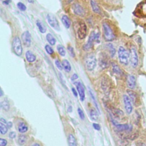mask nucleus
Here are the masks:
<instances>
[{"label": "nucleus", "instance_id": "c9c22d12", "mask_svg": "<svg viewBox=\"0 0 146 146\" xmlns=\"http://www.w3.org/2000/svg\"><path fill=\"white\" fill-rule=\"evenodd\" d=\"M67 48H68V51H69V53H70V55H71L72 57H74V56H75V52H74L73 47H71V46H68Z\"/></svg>", "mask_w": 146, "mask_h": 146}, {"label": "nucleus", "instance_id": "9d476101", "mask_svg": "<svg viewBox=\"0 0 146 146\" xmlns=\"http://www.w3.org/2000/svg\"><path fill=\"white\" fill-rule=\"evenodd\" d=\"M123 100L125 111L128 114H130L132 111V105L129 97L126 95H123Z\"/></svg>", "mask_w": 146, "mask_h": 146}, {"label": "nucleus", "instance_id": "0eeeda50", "mask_svg": "<svg viewBox=\"0 0 146 146\" xmlns=\"http://www.w3.org/2000/svg\"><path fill=\"white\" fill-rule=\"evenodd\" d=\"M129 61L133 67H136L138 64V56L136 49L132 47L129 52Z\"/></svg>", "mask_w": 146, "mask_h": 146}, {"label": "nucleus", "instance_id": "7ed1b4c3", "mask_svg": "<svg viewBox=\"0 0 146 146\" xmlns=\"http://www.w3.org/2000/svg\"><path fill=\"white\" fill-rule=\"evenodd\" d=\"M133 14L139 18H146V1H143L138 4Z\"/></svg>", "mask_w": 146, "mask_h": 146}, {"label": "nucleus", "instance_id": "f03ea898", "mask_svg": "<svg viewBox=\"0 0 146 146\" xmlns=\"http://www.w3.org/2000/svg\"><path fill=\"white\" fill-rule=\"evenodd\" d=\"M118 57L120 62L124 64L127 65L129 61V54L127 50L122 46H120L118 50Z\"/></svg>", "mask_w": 146, "mask_h": 146}, {"label": "nucleus", "instance_id": "2eb2a0df", "mask_svg": "<svg viewBox=\"0 0 146 146\" xmlns=\"http://www.w3.org/2000/svg\"><path fill=\"white\" fill-rule=\"evenodd\" d=\"M7 126L6 120L3 118L0 119V132L2 135L6 133L7 132Z\"/></svg>", "mask_w": 146, "mask_h": 146}, {"label": "nucleus", "instance_id": "c85d7f7f", "mask_svg": "<svg viewBox=\"0 0 146 146\" xmlns=\"http://www.w3.org/2000/svg\"><path fill=\"white\" fill-rule=\"evenodd\" d=\"M1 107L5 111H8L10 108L9 103L7 100H4L1 103Z\"/></svg>", "mask_w": 146, "mask_h": 146}, {"label": "nucleus", "instance_id": "e433bc0d", "mask_svg": "<svg viewBox=\"0 0 146 146\" xmlns=\"http://www.w3.org/2000/svg\"><path fill=\"white\" fill-rule=\"evenodd\" d=\"M78 114L80 116V117L82 119H84V112L80 108H78Z\"/></svg>", "mask_w": 146, "mask_h": 146}, {"label": "nucleus", "instance_id": "a878e982", "mask_svg": "<svg viewBox=\"0 0 146 146\" xmlns=\"http://www.w3.org/2000/svg\"><path fill=\"white\" fill-rule=\"evenodd\" d=\"M90 116L91 118L94 120H97L98 119V114L94 108H92L90 110Z\"/></svg>", "mask_w": 146, "mask_h": 146}, {"label": "nucleus", "instance_id": "bb28decb", "mask_svg": "<svg viewBox=\"0 0 146 146\" xmlns=\"http://www.w3.org/2000/svg\"><path fill=\"white\" fill-rule=\"evenodd\" d=\"M57 50L58 53L61 55V56H64L66 55V50L64 47L62 46V45H58L57 46Z\"/></svg>", "mask_w": 146, "mask_h": 146}, {"label": "nucleus", "instance_id": "c756f323", "mask_svg": "<svg viewBox=\"0 0 146 146\" xmlns=\"http://www.w3.org/2000/svg\"><path fill=\"white\" fill-rule=\"evenodd\" d=\"M26 139H27V137H26V136L25 135H21L18 137V143H19V144L23 145V144H24L25 143V142L26 141Z\"/></svg>", "mask_w": 146, "mask_h": 146}, {"label": "nucleus", "instance_id": "dca6fc26", "mask_svg": "<svg viewBox=\"0 0 146 146\" xmlns=\"http://www.w3.org/2000/svg\"><path fill=\"white\" fill-rule=\"evenodd\" d=\"M127 93L129 96V98H130L131 102H132L133 104H136V103L137 102H139L138 95H137V94L131 90H127Z\"/></svg>", "mask_w": 146, "mask_h": 146}, {"label": "nucleus", "instance_id": "a211bd4d", "mask_svg": "<svg viewBox=\"0 0 146 146\" xmlns=\"http://www.w3.org/2000/svg\"><path fill=\"white\" fill-rule=\"evenodd\" d=\"M90 3H91V6L92 7V10L96 13H98L99 14H100L101 11H100V9L99 7V6H98L96 0H91L90 1Z\"/></svg>", "mask_w": 146, "mask_h": 146}, {"label": "nucleus", "instance_id": "f257e3e1", "mask_svg": "<svg viewBox=\"0 0 146 146\" xmlns=\"http://www.w3.org/2000/svg\"><path fill=\"white\" fill-rule=\"evenodd\" d=\"M99 37H100V35L98 32H96L95 31H92L90 35L87 43L83 47L84 50L86 51H87L90 48H91L95 42H99Z\"/></svg>", "mask_w": 146, "mask_h": 146}, {"label": "nucleus", "instance_id": "58836bf2", "mask_svg": "<svg viewBox=\"0 0 146 146\" xmlns=\"http://www.w3.org/2000/svg\"><path fill=\"white\" fill-rule=\"evenodd\" d=\"M9 136L10 139H14L16 137V133L15 132H10L9 135Z\"/></svg>", "mask_w": 146, "mask_h": 146}, {"label": "nucleus", "instance_id": "aec40b11", "mask_svg": "<svg viewBox=\"0 0 146 146\" xmlns=\"http://www.w3.org/2000/svg\"><path fill=\"white\" fill-rule=\"evenodd\" d=\"M62 65H63V68L67 72H69L71 71V67L70 64V62L67 60V59H63L62 60Z\"/></svg>", "mask_w": 146, "mask_h": 146}, {"label": "nucleus", "instance_id": "49530a36", "mask_svg": "<svg viewBox=\"0 0 146 146\" xmlns=\"http://www.w3.org/2000/svg\"><path fill=\"white\" fill-rule=\"evenodd\" d=\"M32 146H40V145L39 144H38V143H35Z\"/></svg>", "mask_w": 146, "mask_h": 146}, {"label": "nucleus", "instance_id": "393cba45", "mask_svg": "<svg viewBox=\"0 0 146 146\" xmlns=\"http://www.w3.org/2000/svg\"><path fill=\"white\" fill-rule=\"evenodd\" d=\"M28 130V127L24 123H21L18 125V131L21 133H25Z\"/></svg>", "mask_w": 146, "mask_h": 146}, {"label": "nucleus", "instance_id": "b1692460", "mask_svg": "<svg viewBox=\"0 0 146 146\" xmlns=\"http://www.w3.org/2000/svg\"><path fill=\"white\" fill-rule=\"evenodd\" d=\"M46 39L48 41V42L52 46L54 45L56 43V39L53 36V35L50 33L46 35Z\"/></svg>", "mask_w": 146, "mask_h": 146}, {"label": "nucleus", "instance_id": "c03bdc74", "mask_svg": "<svg viewBox=\"0 0 146 146\" xmlns=\"http://www.w3.org/2000/svg\"><path fill=\"white\" fill-rule=\"evenodd\" d=\"M12 125H13V123L11 121H9V122L7 123V126L8 128H11L12 127Z\"/></svg>", "mask_w": 146, "mask_h": 146}, {"label": "nucleus", "instance_id": "412c9836", "mask_svg": "<svg viewBox=\"0 0 146 146\" xmlns=\"http://www.w3.org/2000/svg\"><path fill=\"white\" fill-rule=\"evenodd\" d=\"M36 24L40 33H44L46 31V27L42 21L39 20H37L36 22Z\"/></svg>", "mask_w": 146, "mask_h": 146}, {"label": "nucleus", "instance_id": "4be33fe9", "mask_svg": "<svg viewBox=\"0 0 146 146\" xmlns=\"http://www.w3.org/2000/svg\"><path fill=\"white\" fill-rule=\"evenodd\" d=\"M113 124L116 127V128L120 131H127L130 129V127L128 124H120L115 123L113 122Z\"/></svg>", "mask_w": 146, "mask_h": 146}, {"label": "nucleus", "instance_id": "a19ab883", "mask_svg": "<svg viewBox=\"0 0 146 146\" xmlns=\"http://www.w3.org/2000/svg\"><path fill=\"white\" fill-rule=\"evenodd\" d=\"M78 78V75L76 74H73V75L72 76V77H71V80H72V81H74V80H75L77 79Z\"/></svg>", "mask_w": 146, "mask_h": 146}, {"label": "nucleus", "instance_id": "1a4fd4ad", "mask_svg": "<svg viewBox=\"0 0 146 146\" xmlns=\"http://www.w3.org/2000/svg\"><path fill=\"white\" fill-rule=\"evenodd\" d=\"M87 33V26L83 22L79 23L78 30V37L80 39L85 38Z\"/></svg>", "mask_w": 146, "mask_h": 146}, {"label": "nucleus", "instance_id": "6e6552de", "mask_svg": "<svg viewBox=\"0 0 146 146\" xmlns=\"http://www.w3.org/2000/svg\"><path fill=\"white\" fill-rule=\"evenodd\" d=\"M47 21H48L49 25L52 28H54L55 30H58V31H59L60 30L58 21L56 19V17L54 15H52V14H48L47 16Z\"/></svg>", "mask_w": 146, "mask_h": 146}, {"label": "nucleus", "instance_id": "ddd939ff", "mask_svg": "<svg viewBox=\"0 0 146 146\" xmlns=\"http://www.w3.org/2000/svg\"><path fill=\"white\" fill-rule=\"evenodd\" d=\"M75 84L76 86V88H77L78 92L79 93L80 100L83 101L84 100V98H85L84 88L83 85L82 84V83L80 82H76Z\"/></svg>", "mask_w": 146, "mask_h": 146}, {"label": "nucleus", "instance_id": "f3484780", "mask_svg": "<svg viewBox=\"0 0 146 146\" xmlns=\"http://www.w3.org/2000/svg\"><path fill=\"white\" fill-rule=\"evenodd\" d=\"M25 56L26 60L29 62H34L36 60V56L35 55L30 51H27L26 52Z\"/></svg>", "mask_w": 146, "mask_h": 146}, {"label": "nucleus", "instance_id": "6ab92c4d", "mask_svg": "<svg viewBox=\"0 0 146 146\" xmlns=\"http://www.w3.org/2000/svg\"><path fill=\"white\" fill-rule=\"evenodd\" d=\"M62 22L66 28L68 29L71 25V21L70 19L66 15H64L62 17Z\"/></svg>", "mask_w": 146, "mask_h": 146}, {"label": "nucleus", "instance_id": "79ce46f5", "mask_svg": "<svg viewBox=\"0 0 146 146\" xmlns=\"http://www.w3.org/2000/svg\"><path fill=\"white\" fill-rule=\"evenodd\" d=\"M72 91L73 94L74 95V96H75V97H76L77 95H78V94H77V92H76V90H75L74 88H72Z\"/></svg>", "mask_w": 146, "mask_h": 146}, {"label": "nucleus", "instance_id": "20e7f679", "mask_svg": "<svg viewBox=\"0 0 146 146\" xmlns=\"http://www.w3.org/2000/svg\"><path fill=\"white\" fill-rule=\"evenodd\" d=\"M12 47L15 54L20 56L22 54V46L21 41L18 36H15L12 42Z\"/></svg>", "mask_w": 146, "mask_h": 146}, {"label": "nucleus", "instance_id": "423d86ee", "mask_svg": "<svg viewBox=\"0 0 146 146\" xmlns=\"http://www.w3.org/2000/svg\"><path fill=\"white\" fill-rule=\"evenodd\" d=\"M103 30L104 36L106 40L108 41H111L115 38V35L110 27V26L106 23H104L103 24Z\"/></svg>", "mask_w": 146, "mask_h": 146}, {"label": "nucleus", "instance_id": "f8f14e48", "mask_svg": "<svg viewBox=\"0 0 146 146\" xmlns=\"http://www.w3.org/2000/svg\"><path fill=\"white\" fill-rule=\"evenodd\" d=\"M72 10L74 13L81 17H83L85 15V11L83 8L78 3H74L72 5Z\"/></svg>", "mask_w": 146, "mask_h": 146}, {"label": "nucleus", "instance_id": "72a5a7b5", "mask_svg": "<svg viewBox=\"0 0 146 146\" xmlns=\"http://www.w3.org/2000/svg\"><path fill=\"white\" fill-rule=\"evenodd\" d=\"M45 50H46V52L48 54H50V55H51V54H52L53 53H54V50H53V49L49 46V45H48V44H46V46H45Z\"/></svg>", "mask_w": 146, "mask_h": 146}, {"label": "nucleus", "instance_id": "f704fd0d", "mask_svg": "<svg viewBox=\"0 0 146 146\" xmlns=\"http://www.w3.org/2000/svg\"><path fill=\"white\" fill-rule=\"evenodd\" d=\"M55 64H56V67H58V68L59 70H62V68H63L62 63H61V62L59 60H56L55 61Z\"/></svg>", "mask_w": 146, "mask_h": 146}, {"label": "nucleus", "instance_id": "39448f33", "mask_svg": "<svg viewBox=\"0 0 146 146\" xmlns=\"http://www.w3.org/2000/svg\"><path fill=\"white\" fill-rule=\"evenodd\" d=\"M85 64L88 70H93L96 65V59L93 54H88L85 58Z\"/></svg>", "mask_w": 146, "mask_h": 146}, {"label": "nucleus", "instance_id": "a18cd8bd", "mask_svg": "<svg viewBox=\"0 0 146 146\" xmlns=\"http://www.w3.org/2000/svg\"><path fill=\"white\" fill-rule=\"evenodd\" d=\"M29 3H33L34 2V0H27Z\"/></svg>", "mask_w": 146, "mask_h": 146}, {"label": "nucleus", "instance_id": "cd10ccee", "mask_svg": "<svg viewBox=\"0 0 146 146\" xmlns=\"http://www.w3.org/2000/svg\"><path fill=\"white\" fill-rule=\"evenodd\" d=\"M112 70L113 72H115V74H117L118 75L121 74V70H120V67L115 63H112Z\"/></svg>", "mask_w": 146, "mask_h": 146}, {"label": "nucleus", "instance_id": "4c0bfd02", "mask_svg": "<svg viewBox=\"0 0 146 146\" xmlns=\"http://www.w3.org/2000/svg\"><path fill=\"white\" fill-rule=\"evenodd\" d=\"M7 144V141L6 140L1 138L0 139V146H6Z\"/></svg>", "mask_w": 146, "mask_h": 146}, {"label": "nucleus", "instance_id": "ea45409f", "mask_svg": "<svg viewBox=\"0 0 146 146\" xmlns=\"http://www.w3.org/2000/svg\"><path fill=\"white\" fill-rule=\"evenodd\" d=\"M93 127L96 130H100V127L99 124H98L97 123H94L93 124Z\"/></svg>", "mask_w": 146, "mask_h": 146}, {"label": "nucleus", "instance_id": "2f4dec72", "mask_svg": "<svg viewBox=\"0 0 146 146\" xmlns=\"http://www.w3.org/2000/svg\"><path fill=\"white\" fill-rule=\"evenodd\" d=\"M107 59H106L104 56H103L102 58L100 59V66H101L103 68H106L107 66Z\"/></svg>", "mask_w": 146, "mask_h": 146}, {"label": "nucleus", "instance_id": "37998d69", "mask_svg": "<svg viewBox=\"0 0 146 146\" xmlns=\"http://www.w3.org/2000/svg\"><path fill=\"white\" fill-rule=\"evenodd\" d=\"M11 2V0H5L4 1H3V3L5 4V5H9V3Z\"/></svg>", "mask_w": 146, "mask_h": 146}, {"label": "nucleus", "instance_id": "9b49d317", "mask_svg": "<svg viewBox=\"0 0 146 146\" xmlns=\"http://www.w3.org/2000/svg\"><path fill=\"white\" fill-rule=\"evenodd\" d=\"M22 39L24 45L26 47H30L31 45V34L29 31H25L22 34Z\"/></svg>", "mask_w": 146, "mask_h": 146}, {"label": "nucleus", "instance_id": "4468645a", "mask_svg": "<svg viewBox=\"0 0 146 146\" xmlns=\"http://www.w3.org/2000/svg\"><path fill=\"white\" fill-rule=\"evenodd\" d=\"M127 86L130 89H133L136 86V78L132 75H128L127 78Z\"/></svg>", "mask_w": 146, "mask_h": 146}, {"label": "nucleus", "instance_id": "7c9ffc66", "mask_svg": "<svg viewBox=\"0 0 146 146\" xmlns=\"http://www.w3.org/2000/svg\"><path fill=\"white\" fill-rule=\"evenodd\" d=\"M107 47H108V48L109 50V51L111 54V56H113L115 54V48H114V47L113 46V45L111 44V43H108L107 44Z\"/></svg>", "mask_w": 146, "mask_h": 146}, {"label": "nucleus", "instance_id": "de8ad7c7", "mask_svg": "<svg viewBox=\"0 0 146 146\" xmlns=\"http://www.w3.org/2000/svg\"><path fill=\"white\" fill-rule=\"evenodd\" d=\"M72 1V0H71V1Z\"/></svg>", "mask_w": 146, "mask_h": 146}, {"label": "nucleus", "instance_id": "5701e85b", "mask_svg": "<svg viewBox=\"0 0 146 146\" xmlns=\"http://www.w3.org/2000/svg\"><path fill=\"white\" fill-rule=\"evenodd\" d=\"M68 142L69 146H77V143L74 136L72 134H70L68 136Z\"/></svg>", "mask_w": 146, "mask_h": 146}, {"label": "nucleus", "instance_id": "473e14b6", "mask_svg": "<svg viewBox=\"0 0 146 146\" xmlns=\"http://www.w3.org/2000/svg\"><path fill=\"white\" fill-rule=\"evenodd\" d=\"M17 7L21 11H24L26 10V6L22 2H18L17 3Z\"/></svg>", "mask_w": 146, "mask_h": 146}]
</instances>
